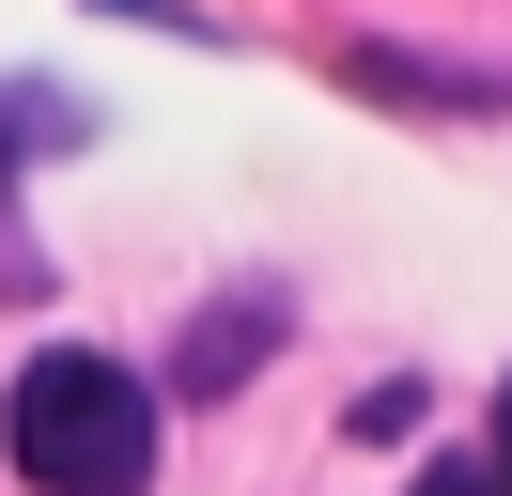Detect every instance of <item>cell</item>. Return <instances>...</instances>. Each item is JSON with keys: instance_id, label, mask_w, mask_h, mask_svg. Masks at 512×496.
<instances>
[{"instance_id": "2", "label": "cell", "mask_w": 512, "mask_h": 496, "mask_svg": "<svg viewBox=\"0 0 512 496\" xmlns=\"http://www.w3.org/2000/svg\"><path fill=\"white\" fill-rule=\"evenodd\" d=\"M94 140V109H78L63 78H0V295H47V248H32V217H16V171L32 155H78Z\"/></svg>"}, {"instance_id": "4", "label": "cell", "mask_w": 512, "mask_h": 496, "mask_svg": "<svg viewBox=\"0 0 512 496\" xmlns=\"http://www.w3.org/2000/svg\"><path fill=\"white\" fill-rule=\"evenodd\" d=\"M357 93H404V109H512V62H404V47H357Z\"/></svg>"}, {"instance_id": "3", "label": "cell", "mask_w": 512, "mask_h": 496, "mask_svg": "<svg viewBox=\"0 0 512 496\" xmlns=\"http://www.w3.org/2000/svg\"><path fill=\"white\" fill-rule=\"evenodd\" d=\"M280 326H295L280 295H218V310H202V326H187V357H171V388H202V403H233V388H249L264 357H280Z\"/></svg>"}, {"instance_id": "5", "label": "cell", "mask_w": 512, "mask_h": 496, "mask_svg": "<svg viewBox=\"0 0 512 496\" xmlns=\"http://www.w3.org/2000/svg\"><path fill=\"white\" fill-rule=\"evenodd\" d=\"M404 496H512V465H497V450H435Z\"/></svg>"}, {"instance_id": "6", "label": "cell", "mask_w": 512, "mask_h": 496, "mask_svg": "<svg viewBox=\"0 0 512 496\" xmlns=\"http://www.w3.org/2000/svg\"><path fill=\"white\" fill-rule=\"evenodd\" d=\"M497 465H512V403H497Z\"/></svg>"}, {"instance_id": "1", "label": "cell", "mask_w": 512, "mask_h": 496, "mask_svg": "<svg viewBox=\"0 0 512 496\" xmlns=\"http://www.w3.org/2000/svg\"><path fill=\"white\" fill-rule=\"evenodd\" d=\"M0 450H16L32 496H140L156 481V372L94 357V341H47L0 388Z\"/></svg>"}]
</instances>
